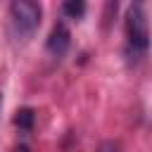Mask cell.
Instances as JSON below:
<instances>
[{"label": "cell", "instance_id": "6da1fadb", "mask_svg": "<svg viewBox=\"0 0 152 152\" xmlns=\"http://www.w3.org/2000/svg\"><path fill=\"white\" fill-rule=\"evenodd\" d=\"M150 50V26H147V14L145 5L135 2L126 12V52L131 59L145 57Z\"/></svg>", "mask_w": 152, "mask_h": 152}, {"label": "cell", "instance_id": "8992f818", "mask_svg": "<svg viewBox=\"0 0 152 152\" xmlns=\"http://www.w3.org/2000/svg\"><path fill=\"white\" fill-rule=\"evenodd\" d=\"M97 152H119V142H116V140H104V142L97 147Z\"/></svg>", "mask_w": 152, "mask_h": 152}, {"label": "cell", "instance_id": "7a4b0ae2", "mask_svg": "<svg viewBox=\"0 0 152 152\" xmlns=\"http://www.w3.org/2000/svg\"><path fill=\"white\" fill-rule=\"evenodd\" d=\"M10 17H12L14 33L21 40H28L38 31V26H40L43 7L38 2H31V0H14L10 5Z\"/></svg>", "mask_w": 152, "mask_h": 152}, {"label": "cell", "instance_id": "52a82bcc", "mask_svg": "<svg viewBox=\"0 0 152 152\" xmlns=\"http://www.w3.org/2000/svg\"><path fill=\"white\" fill-rule=\"evenodd\" d=\"M17 152H31V150H28V145H19V147H17Z\"/></svg>", "mask_w": 152, "mask_h": 152}, {"label": "cell", "instance_id": "277c9868", "mask_svg": "<svg viewBox=\"0 0 152 152\" xmlns=\"http://www.w3.org/2000/svg\"><path fill=\"white\" fill-rule=\"evenodd\" d=\"M14 126H17L24 135H28V133L33 131V126H36V109H33V107H21V109L17 112V116H14Z\"/></svg>", "mask_w": 152, "mask_h": 152}, {"label": "cell", "instance_id": "5b68a950", "mask_svg": "<svg viewBox=\"0 0 152 152\" xmlns=\"http://www.w3.org/2000/svg\"><path fill=\"white\" fill-rule=\"evenodd\" d=\"M62 14L69 17V19H81V17L86 14V2H81V0H69V2L62 5Z\"/></svg>", "mask_w": 152, "mask_h": 152}, {"label": "cell", "instance_id": "ba28073f", "mask_svg": "<svg viewBox=\"0 0 152 152\" xmlns=\"http://www.w3.org/2000/svg\"><path fill=\"white\" fill-rule=\"evenodd\" d=\"M0 104H2V95H0Z\"/></svg>", "mask_w": 152, "mask_h": 152}, {"label": "cell", "instance_id": "3957f363", "mask_svg": "<svg viewBox=\"0 0 152 152\" xmlns=\"http://www.w3.org/2000/svg\"><path fill=\"white\" fill-rule=\"evenodd\" d=\"M69 45H71V33H69V28H66L64 21H57V24L52 26L48 40H45V50H48L55 59H62V57L69 52Z\"/></svg>", "mask_w": 152, "mask_h": 152}]
</instances>
